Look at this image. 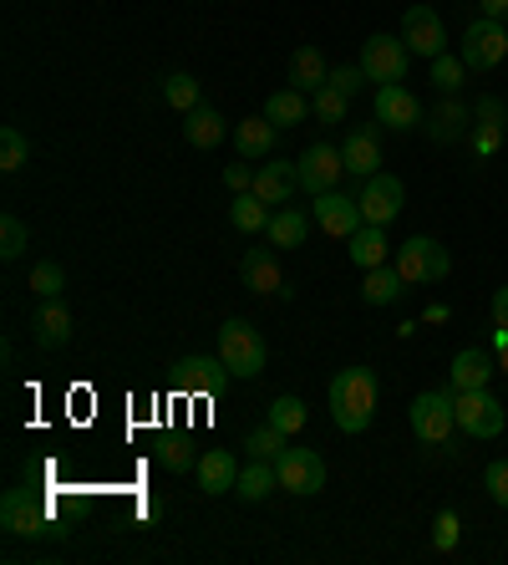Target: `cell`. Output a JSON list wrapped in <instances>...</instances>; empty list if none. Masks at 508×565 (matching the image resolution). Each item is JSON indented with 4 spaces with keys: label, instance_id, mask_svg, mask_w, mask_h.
I'll use <instances>...</instances> for the list:
<instances>
[{
    "label": "cell",
    "instance_id": "cell-1",
    "mask_svg": "<svg viewBox=\"0 0 508 565\" xmlns=\"http://www.w3.org/2000/svg\"><path fill=\"white\" fill-rule=\"evenodd\" d=\"M377 372L371 367H346L331 377V418H336L341 434H366L371 418H377Z\"/></svg>",
    "mask_w": 508,
    "mask_h": 565
},
{
    "label": "cell",
    "instance_id": "cell-2",
    "mask_svg": "<svg viewBox=\"0 0 508 565\" xmlns=\"http://www.w3.org/2000/svg\"><path fill=\"white\" fill-rule=\"evenodd\" d=\"M219 356H224V367L235 372V377L249 382V377H260V372L270 367V342H264L249 321L229 316V321L219 327Z\"/></svg>",
    "mask_w": 508,
    "mask_h": 565
},
{
    "label": "cell",
    "instance_id": "cell-3",
    "mask_svg": "<svg viewBox=\"0 0 508 565\" xmlns=\"http://www.w3.org/2000/svg\"><path fill=\"white\" fill-rule=\"evenodd\" d=\"M0 525L11 530L15 540H46V535H62L52 520V510H46V500L41 494H31V489H11L6 500H0Z\"/></svg>",
    "mask_w": 508,
    "mask_h": 565
},
{
    "label": "cell",
    "instance_id": "cell-4",
    "mask_svg": "<svg viewBox=\"0 0 508 565\" xmlns=\"http://www.w3.org/2000/svg\"><path fill=\"white\" fill-rule=\"evenodd\" d=\"M397 270H402L407 286H437V280H447V270H453V255L432 235H412L402 250H397Z\"/></svg>",
    "mask_w": 508,
    "mask_h": 565
},
{
    "label": "cell",
    "instance_id": "cell-5",
    "mask_svg": "<svg viewBox=\"0 0 508 565\" xmlns=\"http://www.w3.org/2000/svg\"><path fill=\"white\" fill-rule=\"evenodd\" d=\"M457 56H463V66H468V72H494V66L508 56L504 21H488V15L468 21V31H463V41H457Z\"/></svg>",
    "mask_w": 508,
    "mask_h": 565
},
{
    "label": "cell",
    "instance_id": "cell-6",
    "mask_svg": "<svg viewBox=\"0 0 508 565\" xmlns=\"http://www.w3.org/2000/svg\"><path fill=\"white\" fill-rule=\"evenodd\" d=\"M407 418H412V434H418L422 444L443 448L447 438H453V428H457L453 387H447V393H418L412 397V408H407Z\"/></svg>",
    "mask_w": 508,
    "mask_h": 565
},
{
    "label": "cell",
    "instance_id": "cell-7",
    "mask_svg": "<svg viewBox=\"0 0 508 565\" xmlns=\"http://www.w3.org/2000/svg\"><path fill=\"white\" fill-rule=\"evenodd\" d=\"M453 413H457V428L468 438H498L504 434V403H498L488 387H468V393H453Z\"/></svg>",
    "mask_w": 508,
    "mask_h": 565
},
{
    "label": "cell",
    "instance_id": "cell-8",
    "mask_svg": "<svg viewBox=\"0 0 508 565\" xmlns=\"http://www.w3.org/2000/svg\"><path fill=\"white\" fill-rule=\"evenodd\" d=\"M407 62H412L407 41L387 36V31H377V36L361 41V72H366V82H377V87H387V82H402L407 77Z\"/></svg>",
    "mask_w": 508,
    "mask_h": 565
},
{
    "label": "cell",
    "instance_id": "cell-9",
    "mask_svg": "<svg viewBox=\"0 0 508 565\" xmlns=\"http://www.w3.org/2000/svg\"><path fill=\"white\" fill-rule=\"evenodd\" d=\"M274 473H280V489L285 494H321L326 489V459L315 448H285L274 459Z\"/></svg>",
    "mask_w": 508,
    "mask_h": 565
},
{
    "label": "cell",
    "instance_id": "cell-10",
    "mask_svg": "<svg viewBox=\"0 0 508 565\" xmlns=\"http://www.w3.org/2000/svg\"><path fill=\"white\" fill-rule=\"evenodd\" d=\"M356 204H361L366 224H391L407 210V189H402L397 173H371V179L361 184V199H356Z\"/></svg>",
    "mask_w": 508,
    "mask_h": 565
},
{
    "label": "cell",
    "instance_id": "cell-11",
    "mask_svg": "<svg viewBox=\"0 0 508 565\" xmlns=\"http://www.w3.org/2000/svg\"><path fill=\"white\" fill-rule=\"evenodd\" d=\"M402 41H407V52L412 56H443L447 52V26H443V15L432 11V6H412V11L402 15Z\"/></svg>",
    "mask_w": 508,
    "mask_h": 565
},
{
    "label": "cell",
    "instance_id": "cell-12",
    "mask_svg": "<svg viewBox=\"0 0 508 565\" xmlns=\"http://www.w3.org/2000/svg\"><path fill=\"white\" fill-rule=\"evenodd\" d=\"M300 189L305 194H326V189H336L341 184V173H346V158H341V148H331V143H311L305 153H300Z\"/></svg>",
    "mask_w": 508,
    "mask_h": 565
},
{
    "label": "cell",
    "instance_id": "cell-13",
    "mask_svg": "<svg viewBox=\"0 0 508 565\" xmlns=\"http://www.w3.org/2000/svg\"><path fill=\"white\" fill-rule=\"evenodd\" d=\"M173 377H179L183 393L219 397L224 387H229V377H235V372L224 367V356H183V362H173Z\"/></svg>",
    "mask_w": 508,
    "mask_h": 565
},
{
    "label": "cell",
    "instance_id": "cell-14",
    "mask_svg": "<svg viewBox=\"0 0 508 565\" xmlns=\"http://www.w3.org/2000/svg\"><path fill=\"white\" fill-rule=\"evenodd\" d=\"M422 103L412 93H407L402 82H387V87H377V122L381 128H391V132H412V128H422Z\"/></svg>",
    "mask_w": 508,
    "mask_h": 565
},
{
    "label": "cell",
    "instance_id": "cell-15",
    "mask_svg": "<svg viewBox=\"0 0 508 565\" xmlns=\"http://www.w3.org/2000/svg\"><path fill=\"white\" fill-rule=\"evenodd\" d=\"M315 224L336 239H352L361 230V204L352 194H341V189H326V194H315Z\"/></svg>",
    "mask_w": 508,
    "mask_h": 565
},
{
    "label": "cell",
    "instance_id": "cell-16",
    "mask_svg": "<svg viewBox=\"0 0 508 565\" xmlns=\"http://www.w3.org/2000/svg\"><path fill=\"white\" fill-rule=\"evenodd\" d=\"M422 128H428L432 143H463L473 132V107L463 103V97H443V103L422 118Z\"/></svg>",
    "mask_w": 508,
    "mask_h": 565
},
{
    "label": "cell",
    "instance_id": "cell-17",
    "mask_svg": "<svg viewBox=\"0 0 508 565\" xmlns=\"http://www.w3.org/2000/svg\"><path fill=\"white\" fill-rule=\"evenodd\" d=\"M341 158H346V173H356V179L381 173V122H361V128H352Z\"/></svg>",
    "mask_w": 508,
    "mask_h": 565
},
{
    "label": "cell",
    "instance_id": "cell-18",
    "mask_svg": "<svg viewBox=\"0 0 508 565\" xmlns=\"http://www.w3.org/2000/svg\"><path fill=\"white\" fill-rule=\"evenodd\" d=\"M239 276H245V286L255 290V296H290L285 276H280V260H274L270 245H255V250H245V260H239Z\"/></svg>",
    "mask_w": 508,
    "mask_h": 565
},
{
    "label": "cell",
    "instance_id": "cell-19",
    "mask_svg": "<svg viewBox=\"0 0 508 565\" xmlns=\"http://www.w3.org/2000/svg\"><path fill=\"white\" fill-rule=\"evenodd\" d=\"M498 372L494 352L488 347H468V352L453 356V367H447V382H453V393H468V387H488V377Z\"/></svg>",
    "mask_w": 508,
    "mask_h": 565
},
{
    "label": "cell",
    "instance_id": "cell-20",
    "mask_svg": "<svg viewBox=\"0 0 508 565\" xmlns=\"http://www.w3.org/2000/svg\"><path fill=\"white\" fill-rule=\"evenodd\" d=\"M72 331L77 327H72V311L62 306V296H56V301H41V311L31 316V337H36L46 352H56V347L72 342Z\"/></svg>",
    "mask_w": 508,
    "mask_h": 565
},
{
    "label": "cell",
    "instance_id": "cell-21",
    "mask_svg": "<svg viewBox=\"0 0 508 565\" xmlns=\"http://www.w3.org/2000/svg\"><path fill=\"white\" fill-rule=\"evenodd\" d=\"M198 489L204 494H235V479H239V463L229 448H209V454H198Z\"/></svg>",
    "mask_w": 508,
    "mask_h": 565
},
{
    "label": "cell",
    "instance_id": "cell-22",
    "mask_svg": "<svg viewBox=\"0 0 508 565\" xmlns=\"http://www.w3.org/2000/svg\"><path fill=\"white\" fill-rule=\"evenodd\" d=\"M295 189H300V169L285 163V158H274V163H260V169H255V194H260L264 204H290Z\"/></svg>",
    "mask_w": 508,
    "mask_h": 565
},
{
    "label": "cell",
    "instance_id": "cell-23",
    "mask_svg": "<svg viewBox=\"0 0 508 565\" xmlns=\"http://www.w3.org/2000/svg\"><path fill=\"white\" fill-rule=\"evenodd\" d=\"M331 82V62L326 56H321V46H300L295 56H290V87H295V93H321V87H326Z\"/></svg>",
    "mask_w": 508,
    "mask_h": 565
},
{
    "label": "cell",
    "instance_id": "cell-24",
    "mask_svg": "<svg viewBox=\"0 0 508 565\" xmlns=\"http://www.w3.org/2000/svg\"><path fill=\"white\" fill-rule=\"evenodd\" d=\"M274 122L264 118H245V122H235V148H239V158H249V163H264V158H274Z\"/></svg>",
    "mask_w": 508,
    "mask_h": 565
},
{
    "label": "cell",
    "instance_id": "cell-25",
    "mask_svg": "<svg viewBox=\"0 0 508 565\" xmlns=\"http://www.w3.org/2000/svg\"><path fill=\"white\" fill-rule=\"evenodd\" d=\"M311 235V214L305 210H274L270 224H264V239H270L274 250H300Z\"/></svg>",
    "mask_w": 508,
    "mask_h": 565
},
{
    "label": "cell",
    "instance_id": "cell-26",
    "mask_svg": "<svg viewBox=\"0 0 508 565\" xmlns=\"http://www.w3.org/2000/svg\"><path fill=\"white\" fill-rule=\"evenodd\" d=\"M224 132H229V122H224L219 107H204V103H198L194 113H183V138H188L194 148H219Z\"/></svg>",
    "mask_w": 508,
    "mask_h": 565
},
{
    "label": "cell",
    "instance_id": "cell-27",
    "mask_svg": "<svg viewBox=\"0 0 508 565\" xmlns=\"http://www.w3.org/2000/svg\"><path fill=\"white\" fill-rule=\"evenodd\" d=\"M346 250H352V265H356V270H377V265H387V250H391L387 224H361Z\"/></svg>",
    "mask_w": 508,
    "mask_h": 565
},
{
    "label": "cell",
    "instance_id": "cell-28",
    "mask_svg": "<svg viewBox=\"0 0 508 565\" xmlns=\"http://www.w3.org/2000/svg\"><path fill=\"white\" fill-rule=\"evenodd\" d=\"M264 118H270L274 128H300V122L311 118V97L295 93V87H280V93L264 97Z\"/></svg>",
    "mask_w": 508,
    "mask_h": 565
},
{
    "label": "cell",
    "instance_id": "cell-29",
    "mask_svg": "<svg viewBox=\"0 0 508 565\" xmlns=\"http://www.w3.org/2000/svg\"><path fill=\"white\" fill-rule=\"evenodd\" d=\"M407 280H402V270L397 265H377V270H366V280H361V301L366 306H391L397 296H407Z\"/></svg>",
    "mask_w": 508,
    "mask_h": 565
},
{
    "label": "cell",
    "instance_id": "cell-30",
    "mask_svg": "<svg viewBox=\"0 0 508 565\" xmlns=\"http://www.w3.org/2000/svg\"><path fill=\"white\" fill-rule=\"evenodd\" d=\"M274 484H280V473H274V463L255 459L249 469H239V479H235V500L260 504V500H270V494H274Z\"/></svg>",
    "mask_w": 508,
    "mask_h": 565
},
{
    "label": "cell",
    "instance_id": "cell-31",
    "mask_svg": "<svg viewBox=\"0 0 508 565\" xmlns=\"http://www.w3.org/2000/svg\"><path fill=\"white\" fill-rule=\"evenodd\" d=\"M229 220H235L239 235H264V224H270V204H264V199L249 189V194H235V204H229Z\"/></svg>",
    "mask_w": 508,
    "mask_h": 565
},
{
    "label": "cell",
    "instance_id": "cell-32",
    "mask_svg": "<svg viewBox=\"0 0 508 565\" xmlns=\"http://www.w3.org/2000/svg\"><path fill=\"white\" fill-rule=\"evenodd\" d=\"M468 82V66H463V56L443 52V56H432V87L443 97H457V87Z\"/></svg>",
    "mask_w": 508,
    "mask_h": 565
},
{
    "label": "cell",
    "instance_id": "cell-33",
    "mask_svg": "<svg viewBox=\"0 0 508 565\" xmlns=\"http://www.w3.org/2000/svg\"><path fill=\"white\" fill-rule=\"evenodd\" d=\"M163 103L179 107V113H194L198 107V77L194 72H169V77H163Z\"/></svg>",
    "mask_w": 508,
    "mask_h": 565
},
{
    "label": "cell",
    "instance_id": "cell-34",
    "mask_svg": "<svg viewBox=\"0 0 508 565\" xmlns=\"http://www.w3.org/2000/svg\"><path fill=\"white\" fill-rule=\"evenodd\" d=\"M153 459L163 463L169 473H188V469H198V459H194V448L183 444V438H173V434H163L153 444Z\"/></svg>",
    "mask_w": 508,
    "mask_h": 565
},
{
    "label": "cell",
    "instance_id": "cell-35",
    "mask_svg": "<svg viewBox=\"0 0 508 565\" xmlns=\"http://www.w3.org/2000/svg\"><path fill=\"white\" fill-rule=\"evenodd\" d=\"M264 423H274V428H280L285 438H295L300 428H305V403H300L295 393L274 397V403H270V418H264Z\"/></svg>",
    "mask_w": 508,
    "mask_h": 565
},
{
    "label": "cell",
    "instance_id": "cell-36",
    "mask_svg": "<svg viewBox=\"0 0 508 565\" xmlns=\"http://www.w3.org/2000/svg\"><path fill=\"white\" fill-rule=\"evenodd\" d=\"M245 454H249V459H264V463H274V459H280V454H285V434H280L274 423H260V428H255V434L245 438Z\"/></svg>",
    "mask_w": 508,
    "mask_h": 565
},
{
    "label": "cell",
    "instance_id": "cell-37",
    "mask_svg": "<svg viewBox=\"0 0 508 565\" xmlns=\"http://www.w3.org/2000/svg\"><path fill=\"white\" fill-rule=\"evenodd\" d=\"M26 245H31L26 220H21V214H6V220H0V260H21Z\"/></svg>",
    "mask_w": 508,
    "mask_h": 565
},
{
    "label": "cell",
    "instance_id": "cell-38",
    "mask_svg": "<svg viewBox=\"0 0 508 565\" xmlns=\"http://www.w3.org/2000/svg\"><path fill=\"white\" fill-rule=\"evenodd\" d=\"M66 290V270L56 260H41L31 265V296H41V301H56Z\"/></svg>",
    "mask_w": 508,
    "mask_h": 565
},
{
    "label": "cell",
    "instance_id": "cell-39",
    "mask_svg": "<svg viewBox=\"0 0 508 565\" xmlns=\"http://www.w3.org/2000/svg\"><path fill=\"white\" fill-rule=\"evenodd\" d=\"M311 113H315L321 122H346V113H352V97L336 93V87L326 82L321 93H311Z\"/></svg>",
    "mask_w": 508,
    "mask_h": 565
},
{
    "label": "cell",
    "instance_id": "cell-40",
    "mask_svg": "<svg viewBox=\"0 0 508 565\" xmlns=\"http://www.w3.org/2000/svg\"><path fill=\"white\" fill-rule=\"evenodd\" d=\"M31 158V143H26V132L21 128H0V169L15 173L21 163Z\"/></svg>",
    "mask_w": 508,
    "mask_h": 565
},
{
    "label": "cell",
    "instance_id": "cell-41",
    "mask_svg": "<svg viewBox=\"0 0 508 565\" xmlns=\"http://www.w3.org/2000/svg\"><path fill=\"white\" fill-rule=\"evenodd\" d=\"M504 132H508V128H488V122H473V132H468L473 158H478V163H488V158L504 153Z\"/></svg>",
    "mask_w": 508,
    "mask_h": 565
},
{
    "label": "cell",
    "instance_id": "cell-42",
    "mask_svg": "<svg viewBox=\"0 0 508 565\" xmlns=\"http://www.w3.org/2000/svg\"><path fill=\"white\" fill-rule=\"evenodd\" d=\"M457 540H463V520H457V510H443L432 520V545L447 555V551H457Z\"/></svg>",
    "mask_w": 508,
    "mask_h": 565
},
{
    "label": "cell",
    "instance_id": "cell-43",
    "mask_svg": "<svg viewBox=\"0 0 508 565\" xmlns=\"http://www.w3.org/2000/svg\"><path fill=\"white\" fill-rule=\"evenodd\" d=\"M483 489H488V500H494L498 510H508V459H494L483 469Z\"/></svg>",
    "mask_w": 508,
    "mask_h": 565
},
{
    "label": "cell",
    "instance_id": "cell-44",
    "mask_svg": "<svg viewBox=\"0 0 508 565\" xmlns=\"http://www.w3.org/2000/svg\"><path fill=\"white\" fill-rule=\"evenodd\" d=\"M473 122H488V128H508V107L504 97H478V107H473Z\"/></svg>",
    "mask_w": 508,
    "mask_h": 565
},
{
    "label": "cell",
    "instance_id": "cell-45",
    "mask_svg": "<svg viewBox=\"0 0 508 565\" xmlns=\"http://www.w3.org/2000/svg\"><path fill=\"white\" fill-rule=\"evenodd\" d=\"M361 82H366L361 62H356V66H331V87H336V93L356 97V93H361Z\"/></svg>",
    "mask_w": 508,
    "mask_h": 565
},
{
    "label": "cell",
    "instance_id": "cell-46",
    "mask_svg": "<svg viewBox=\"0 0 508 565\" xmlns=\"http://www.w3.org/2000/svg\"><path fill=\"white\" fill-rule=\"evenodd\" d=\"M224 184L235 189V194H249V189H255V169H249V158H245V163H229V169H224Z\"/></svg>",
    "mask_w": 508,
    "mask_h": 565
},
{
    "label": "cell",
    "instance_id": "cell-47",
    "mask_svg": "<svg viewBox=\"0 0 508 565\" xmlns=\"http://www.w3.org/2000/svg\"><path fill=\"white\" fill-rule=\"evenodd\" d=\"M488 352H494L498 372H508V327H494V342H488Z\"/></svg>",
    "mask_w": 508,
    "mask_h": 565
},
{
    "label": "cell",
    "instance_id": "cell-48",
    "mask_svg": "<svg viewBox=\"0 0 508 565\" xmlns=\"http://www.w3.org/2000/svg\"><path fill=\"white\" fill-rule=\"evenodd\" d=\"M478 15H488V21H504V26H508V0H478Z\"/></svg>",
    "mask_w": 508,
    "mask_h": 565
},
{
    "label": "cell",
    "instance_id": "cell-49",
    "mask_svg": "<svg viewBox=\"0 0 508 565\" xmlns=\"http://www.w3.org/2000/svg\"><path fill=\"white\" fill-rule=\"evenodd\" d=\"M494 327H508V286L494 290Z\"/></svg>",
    "mask_w": 508,
    "mask_h": 565
},
{
    "label": "cell",
    "instance_id": "cell-50",
    "mask_svg": "<svg viewBox=\"0 0 508 565\" xmlns=\"http://www.w3.org/2000/svg\"><path fill=\"white\" fill-rule=\"evenodd\" d=\"M447 316H453V311H447V306H443V301H432V306H428V311H422V321H428V327H443Z\"/></svg>",
    "mask_w": 508,
    "mask_h": 565
}]
</instances>
